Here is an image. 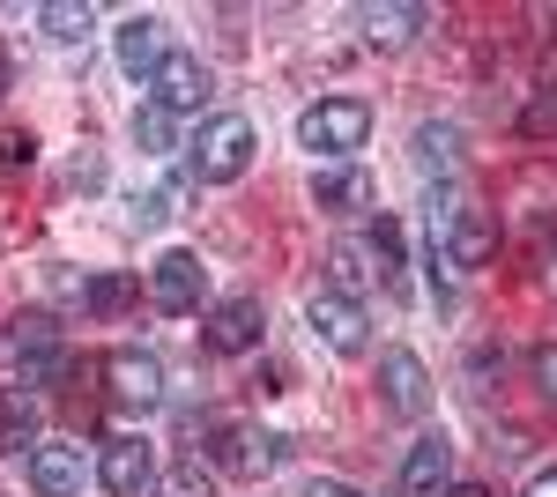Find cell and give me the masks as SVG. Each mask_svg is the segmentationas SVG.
Here are the masks:
<instances>
[{
	"label": "cell",
	"mask_w": 557,
	"mask_h": 497,
	"mask_svg": "<svg viewBox=\"0 0 557 497\" xmlns=\"http://www.w3.org/2000/svg\"><path fill=\"white\" fill-rule=\"evenodd\" d=\"M372 141V104L364 97H320L298 120V149H312V164H357V149Z\"/></svg>",
	"instance_id": "cell-1"
},
{
	"label": "cell",
	"mask_w": 557,
	"mask_h": 497,
	"mask_svg": "<svg viewBox=\"0 0 557 497\" xmlns=\"http://www.w3.org/2000/svg\"><path fill=\"white\" fill-rule=\"evenodd\" d=\"M246 171H253V120H246V112L201 120L194 149H186V178H194V186H238Z\"/></svg>",
	"instance_id": "cell-2"
},
{
	"label": "cell",
	"mask_w": 557,
	"mask_h": 497,
	"mask_svg": "<svg viewBox=\"0 0 557 497\" xmlns=\"http://www.w3.org/2000/svg\"><path fill=\"white\" fill-rule=\"evenodd\" d=\"M290 438H275V431H253V423H215L209 438H201V460H209L215 475H268L275 460H283Z\"/></svg>",
	"instance_id": "cell-3"
},
{
	"label": "cell",
	"mask_w": 557,
	"mask_h": 497,
	"mask_svg": "<svg viewBox=\"0 0 557 497\" xmlns=\"http://www.w3.org/2000/svg\"><path fill=\"white\" fill-rule=\"evenodd\" d=\"M305 327L320 334L335 357H364V349H372V312H364L357 297H343V290H312L305 297Z\"/></svg>",
	"instance_id": "cell-4"
},
{
	"label": "cell",
	"mask_w": 557,
	"mask_h": 497,
	"mask_svg": "<svg viewBox=\"0 0 557 497\" xmlns=\"http://www.w3.org/2000/svg\"><path fill=\"white\" fill-rule=\"evenodd\" d=\"M260 334H268V305L260 297H223V305H209V320H201V349L209 357H253Z\"/></svg>",
	"instance_id": "cell-5"
},
{
	"label": "cell",
	"mask_w": 557,
	"mask_h": 497,
	"mask_svg": "<svg viewBox=\"0 0 557 497\" xmlns=\"http://www.w3.org/2000/svg\"><path fill=\"white\" fill-rule=\"evenodd\" d=\"M209 67H201V52H164V67L149 75V104H164L172 120H194V112H209Z\"/></svg>",
	"instance_id": "cell-6"
},
{
	"label": "cell",
	"mask_w": 557,
	"mask_h": 497,
	"mask_svg": "<svg viewBox=\"0 0 557 497\" xmlns=\"http://www.w3.org/2000/svg\"><path fill=\"white\" fill-rule=\"evenodd\" d=\"M149 297H157V312H172V320H186V312H201V297H209V268H201V252H157V268H149Z\"/></svg>",
	"instance_id": "cell-7"
},
{
	"label": "cell",
	"mask_w": 557,
	"mask_h": 497,
	"mask_svg": "<svg viewBox=\"0 0 557 497\" xmlns=\"http://www.w3.org/2000/svg\"><path fill=\"white\" fill-rule=\"evenodd\" d=\"M157 453H149V438H104L97 446V490L104 497H141L157 490Z\"/></svg>",
	"instance_id": "cell-8"
},
{
	"label": "cell",
	"mask_w": 557,
	"mask_h": 497,
	"mask_svg": "<svg viewBox=\"0 0 557 497\" xmlns=\"http://www.w3.org/2000/svg\"><path fill=\"white\" fill-rule=\"evenodd\" d=\"M312 208L320 215H372L380 208V178L364 164H320L312 171Z\"/></svg>",
	"instance_id": "cell-9"
},
{
	"label": "cell",
	"mask_w": 557,
	"mask_h": 497,
	"mask_svg": "<svg viewBox=\"0 0 557 497\" xmlns=\"http://www.w3.org/2000/svg\"><path fill=\"white\" fill-rule=\"evenodd\" d=\"M380 394H386V409L401 415V423H417V415L431 409V372H424V357L417 349H380Z\"/></svg>",
	"instance_id": "cell-10"
},
{
	"label": "cell",
	"mask_w": 557,
	"mask_h": 497,
	"mask_svg": "<svg viewBox=\"0 0 557 497\" xmlns=\"http://www.w3.org/2000/svg\"><path fill=\"white\" fill-rule=\"evenodd\" d=\"M104 386H112V401H127V409H157V401H164V364H157L149 349H112V357H104Z\"/></svg>",
	"instance_id": "cell-11"
},
{
	"label": "cell",
	"mask_w": 557,
	"mask_h": 497,
	"mask_svg": "<svg viewBox=\"0 0 557 497\" xmlns=\"http://www.w3.org/2000/svg\"><path fill=\"white\" fill-rule=\"evenodd\" d=\"M357 30L372 52H401V45H417L431 30V8L417 0H380V8H357Z\"/></svg>",
	"instance_id": "cell-12"
},
{
	"label": "cell",
	"mask_w": 557,
	"mask_h": 497,
	"mask_svg": "<svg viewBox=\"0 0 557 497\" xmlns=\"http://www.w3.org/2000/svg\"><path fill=\"white\" fill-rule=\"evenodd\" d=\"M446 483H454V438L446 431H424L401 453V497H438Z\"/></svg>",
	"instance_id": "cell-13"
},
{
	"label": "cell",
	"mask_w": 557,
	"mask_h": 497,
	"mask_svg": "<svg viewBox=\"0 0 557 497\" xmlns=\"http://www.w3.org/2000/svg\"><path fill=\"white\" fill-rule=\"evenodd\" d=\"M112 52H120V67H127L134 83H149L172 45H164V23H157V15H127V23L112 30Z\"/></svg>",
	"instance_id": "cell-14"
},
{
	"label": "cell",
	"mask_w": 557,
	"mask_h": 497,
	"mask_svg": "<svg viewBox=\"0 0 557 497\" xmlns=\"http://www.w3.org/2000/svg\"><path fill=\"white\" fill-rule=\"evenodd\" d=\"M83 475H97L83 446H38L30 453V490L38 497H83Z\"/></svg>",
	"instance_id": "cell-15"
},
{
	"label": "cell",
	"mask_w": 557,
	"mask_h": 497,
	"mask_svg": "<svg viewBox=\"0 0 557 497\" xmlns=\"http://www.w3.org/2000/svg\"><path fill=\"white\" fill-rule=\"evenodd\" d=\"M409 157H417V171H424V178H454V171H461V126L424 120L417 134H409Z\"/></svg>",
	"instance_id": "cell-16"
},
{
	"label": "cell",
	"mask_w": 557,
	"mask_h": 497,
	"mask_svg": "<svg viewBox=\"0 0 557 497\" xmlns=\"http://www.w3.org/2000/svg\"><path fill=\"white\" fill-rule=\"evenodd\" d=\"M38 453V394L30 386H8L0 394V453Z\"/></svg>",
	"instance_id": "cell-17"
},
{
	"label": "cell",
	"mask_w": 557,
	"mask_h": 497,
	"mask_svg": "<svg viewBox=\"0 0 557 497\" xmlns=\"http://www.w3.org/2000/svg\"><path fill=\"white\" fill-rule=\"evenodd\" d=\"M364 252H372V275H380V290H401V268H409V252H401V223H394V215H372V231H364Z\"/></svg>",
	"instance_id": "cell-18"
},
{
	"label": "cell",
	"mask_w": 557,
	"mask_h": 497,
	"mask_svg": "<svg viewBox=\"0 0 557 497\" xmlns=\"http://www.w3.org/2000/svg\"><path fill=\"white\" fill-rule=\"evenodd\" d=\"M134 297H141V283L120 275V268H104V275H89V283H83V312H89V320H120Z\"/></svg>",
	"instance_id": "cell-19"
},
{
	"label": "cell",
	"mask_w": 557,
	"mask_h": 497,
	"mask_svg": "<svg viewBox=\"0 0 557 497\" xmlns=\"http://www.w3.org/2000/svg\"><path fill=\"white\" fill-rule=\"evenodd\" d=\"M38 30H45V38H60V45H83L89 30H97V8H89V0H45Z\"/></svg>",
	"instance_id": "cell-20"
},
{
	"label": "cell",
	"mask_w": 557,
	"mask_h": 497,
	"mask_svg": "<svg viewBox=\"0 0 557 497\" xmlns=\"http://www.w3.org/2000/svg\"><path fill=\"white\" fill-rule=\"evenodd\" d=\"M8 349H15V364H30V357H45V349H60L52 312H15V320H8Z\"/></svg>",
	"instance_id": "cell-21"
},
{
	"label": "cell",
	"mask_w": 557,
	"mask_h": 497,
	"mask_svg": "<svg viewBox=\"0 0 557 497\" xmlns=\"http://www.w3.org/2000/svg\"><path fill=\"white\" fill-rule=\"evenodd\" d=\"M134 149H141V157H172V149H178L172 112H164V104H149V97L134 104Z\"/></svg>",
	"instance_id": "cell-22"
},
{
	"label": "cell",
	"mask_w": 557,
	"mask_h": 497,
	"mask_svg": "<svg viewBox=\"0 0 557 497\" xmlns=\"http://www.w3.org/2000/svg\"><path fill=\"white\" fill-rule=\"evenodd\" d=\"M157 497H215V468H209L201 453L172 460V468L157 475Z\"/></svg>",
	"instance_id": "cell-23"
},
{
	"label": "cell",
	"mask_w": 557,
	"mask_h": 497,
	"mask_svg": "<svg viewBox=\"0 0 557 497\" xmlns=\"http://www.w3.org/2000/svg\"><path fill=\"white\" fill-rule=\"evenodd\" d=\"M327 275H335L327 290H343V297H357V290H364V283H380V275H372V252L357 246V238H343V246L327 252Z\"/></svg>",
	"instance_id": "cell-24"
},
{
	"label": "cell",
	"mask_w": 557,
	"mask_h": 497,
	"mask_svg": "<svg viewBox=\"0 0 557 497\" xmlns=\"http://www.w3.org/2000/svg\"><path fill=\"white\" fill-rule=\"evenodd\" d=\"M38 164V141L30 134H0V178H15V171Z\"/></svg>",
	"instance_id": "cell-25"
},
{
	"label": "cell",
	"mask_w": 557,
	"mask_h": 497,
	"mask_svg": "<svg viewBox=\"0 0 557 497\" xmlns=\"http://www.w3.org/2000/svg\"><path fill=\"white\" fill-rule=\"evenodd\" d=\"M528 378H535V394H543V401H557V341H543V349L528 357Z\"/></svg>",
	"instance_id": "cell-26"
},
{
	"label": "cell",
	"mask_w": 557,
	"mask_h": 497,
	"mask_svg": "<svg viewBox=\"0 0 557 497\" xmlns=\"http://www.w3.org/2000/svg\"><path fill=\"white\" fill-rule=\"evenodd\" d=\"M305 497H372V490H357V483H335V475H320Z\"/></svg>",
	"instance_id": "cell-27"
},
{
	"label": "cell",
	"mask_w": 557,
	"mask_h": 497,
	"mask_svg": "<svg viewBox=\"0 0 557 497\" xmlns=\"http://www.w3.org/2000/svg\"><path fill=\"white\" fill-rule=\"evenodd\" d=\"M520 497H557V468H543V475H528V490Z\"/></svg>",
	"instance_id": "cell-28"
},
{
	"label": "cell",
	"mask_w": 557,
	"mask_h": 497,
	"mask_svg": "<svg viewBox=\"0 0 557 497\" xmlns=\"http://www.w3.org/2000/svg\"><path fill=\"white\" fill-rule=\"evenodd\" d=\"M438 497H491V490H483V483H446Z\"/></svg>",
	"instance_id": "cell-29"
},
{
	"label": "cell",
	"mask_w": 557,
	"mask_h": 497,
	"mask_svg": "<svg viewBox=\"0 0 557 497\" xmlns=\"http://www.w3.org/2000/svg\"><path fill=\"white\" fill-rule=\"evenodd\" d=\"M8 89H15V67H8V60H0V97H8Z\"/></svg>",
	"instance_id": "cell-30"
}]
</instances>
